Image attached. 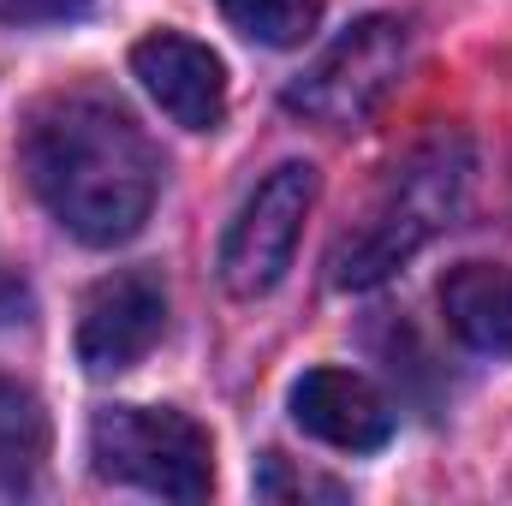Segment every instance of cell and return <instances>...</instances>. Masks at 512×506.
<instances>
[{"instance_id": "1", "label": "cell", "mask_w": 512, "mask_h": 506, "mask_svg": "<svg viewBox=\"0 0 512 506\" xmlns=\"http://www.w3.org/2000/svg\"><path fill=\"white\" fill-rule=\"evenodd\" d=\"M18 155L42 209L84 245H126L155 209L161 161L137 120L96 90L36 102Z\"/></svg>"}, {"instance_id": "2", "label": "cell", "mask_w": 512, "mask_h": 506, "mask_svg": "<svg viewBox=\"0 0 512 506\" xmlns=\"http://www.w3.org/2000/svg\"><path fill=\"white\" fill-rule=\"evenodd\" d=\"M465 185H471V143L459 131L441 126V131H429L423 143H411L382 173V185L364 197L358 221L334 239L328 280L340 292L382 286L393 268H405L411 256L459 215Z\"/></svg>"}, {"instance_id": "3", "label": "cell", "mask_w": 512, "mask_h": 506, "mask_svg": "<svg viewBox=\"0 0 512 506\" xmlns=\"http://www.w3.org/2000/svg\"><path fill=\"white\" fill-rule=\"evenodd\" d=\"M90 459L108 483H126L161 501H209L215 447L209 429L167 405H108L90 423Z\"/></svg>"}, {"instance_id": "4", "label": "cell", "mask_w": 512, "mask_h": 506, "mask_svg": "<svg viewBox=\"0 0 512 506\" xmlns=\"http://www.w3.org/2000/svg\"><path fill=\"white\" fill-rule=\"evenodd\" d=\"M411 54V30L393 12H370L358 24H346L292 84H286V108L304 114L310 126L328 131H352L364 126L387 96L399 90Z\"/></svg>"}, {"instance_id": "5", "label": "cell", "mask_w": 512, "mask_h": 506, "mask_svg": "<svg viewBox=\"0 0 512 506\" xmlns=\"http://www.w3.org/2000/svg\"><path fill=\"white\" fill-rule=\"evenodd\" d=\"M310 203H316V167L310 161H280L245 197V209L221 245V286L233 298H262L280 286V274L292 268Z\"/></svg>"}, {"instance_id": "6", "label": "cell", "mask_w": 512, "mask_h": 506, "mask_svg": "<svg viewBox=\"0 0 512 506\" xmlns=\"http://www.w3.org/2000/svg\"><path fill=\"white\" fill-rule=\"evenodd\" d=\"M167 328V286L155 268H120L90 286L78 310V364L90 376H120L149 358Z\"/></svg>"}, {"instance_id": "7", "label": "cell", "mask_w": 512, "mask_h": 506, "mask_svg": "<svg viewBox=\"0 0 512 506\" xmlns=\"http://www.w3.org/2000/svg\"><path fill=\"white\" fill-rule=\"evenodd\" d=\"M137 84L155 96V108L185 131H215L227 114V66L179 30H155L131 48Z\"/></svg>"}, {"instance_id": "8", "label": "cell", "mask_w": 512, "mask_h": 506, "mask_svg": "<svg viewBox=\"0 0 512 506\" xmlns=\"http://www.w3.org/2000/svg\"><path fill=\"white\" fill-rule=\"evenodd\" d=\"M292 423L304 435L340 447V453H376L393 435V411H387L382 393L364 376L328 370V364L304 370V376L292 381Z\"/></svg>"}, {"instance_id": "9", "label": "cell", "mask_w": 512, "mask_h": 506, "mask_svg": "<svg viewBox=\"0 0 512 506\" xmlns=\"http://www.w3.org/2000/svg\"><path fill=\"white\" fill-rule=\"evenodd\" d=\"M441 316L471 352H512V268L459 262L441 280Z\"/></svg>"}, {"instance_id": "10", "label": "cell", "mask_w": 512, "mask_h": 506, "mask_svg": "<svg viewBox=\"0 0 512 506\" xmlns=\"http://www.w3.org/2000/svg\"><path fill=\"white\" fill-rule=\"evenodd\" d=\"M48 459V411L30 387L0 376V489H18Z\"/></svg>"}, {"instance_id": "11", "label": "cell", "mask_w": 512, "mask_h": 506, "mask_svg": "<svg viewBox=\"0 0 512 506\" xmlns=\"http://www.w3.org/2000/svg\"><path fill=\"white\" fill-rule=\"evenodd\" d=\"M227 24L262 48H298L322 24V0H221Z\"/></svg>"}, {"instance_id": "12", "label": "cell", "mask_w": 512, "mask_h": 506, "mask_svg": "<svg viewBox=\"0 0 512 506\" xmlns=\"http://www.w3.org/2000/svg\"><path fill=\"white\" fill-rule=\"evenodd\" d=\"M256 495H268V501H304V495L340 501L346 489H340V483H316V477H286V459L268 453V459H262V477H256Z\"/></svg>"}, {"instance_id": "13", "label": "cell", "mask_w": 512, "mask_h": 506, "mask_svg": "<svg viewBox=\"0 0 512 506\" xmlns=\"http://www.w3.org/2000/svg\"><path fill=\"white\" fill-rule=\"evenodd\" d=\"M90 0H0V24H66Z\"/></svg>"}]
</instances>
